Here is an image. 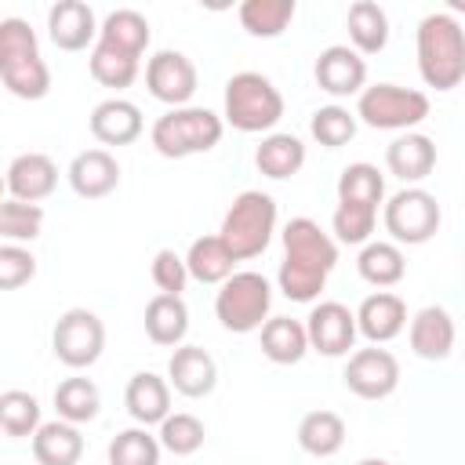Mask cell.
<instances>
[{
    "instance_id": "obj_32",
    "label": "cell",
    "mask_w": 465,
    "mask_h": 465,
    "mask_svg": "<svg viewBox=\"0 0 465 465\" xmlns=\"http://www.w3.org/2000/svg\"><path fill=\"white\" fill-rule=\"evenodd\" d=\"M385 196V178L378 174L374 163H349L338 178V203H356V207H374Z\"/></svg>"
},
{
    "instance_id": "obj_5",
    "label": "cell",
    "mask_w": 465,
    "mask_h": 465,
    "mask_svg": "<svg viewBox=\"0 0 465 465\" xmlns=\"http://www.w3.org/2000/svg\"><path fill=\"white\" fill-rule=\"evenodd\" d=\"M272 232H276V200L269 193L247 189L225 211L218 236L225 240V247L232 251L236 262H247V258H258L269 247Z\"/></svg>"
},
{
    "instance_id": "obj_39",
    "label": "cell",
    "mask_w": 465,
    "mask_h": 465,
    "mask_svg": "<svg viewBox=\"0 0 465 465\" xmlns=\"http://www.w3.org/2000/svg\"><path fill=\"white\" fill-rule=\"evenodd\" d=\"M40 225H44V207L40 203H25V200H11V196L0 203V236L7 243L40 236Z\"/></svg>"
},
{
    "instance_id": "obj_20",
    "label": "cell",
    "mask_w": 465,
    "mask_h": 465,
    "mask_svg": "<svg viewBox=\"0 0 465 465\" xmlns=\"http://www.w3.org/2000/svg\"><path fill=\"white\" fill-rule=\"evenodd\" d=\"M356 327L363 338H371L374 345L381 341H392L403 327H407V305L403 298L389 294V291H378L371 298H363L360 312H356Z\"/></svg>"
},
{
    "instance_id": "obj_23",
    "label": "cell",
    "mask_w": 465,
    "mask_h": 465,
    "mask_svg": "<svg viewBox=\"0 0 465 465\" xmlns=\"http://www.w3.org/2000/svg\"><path fill=\"white\" fill-rule=\"evenodd\" d=\"M385 167L400 182H421V178H429L432 167H436V145H432V138L411 134V131L400 134V138H392L389 149H385Z\"/></svg>"
},
{
    "instance_id": "obj_44",
    "label": "cell",
    "mask_w": 465,
    "mask_h": 465,
    "mask_svg": "<svg viewBox=\"0 0 465 465\" xmlns=\"http://www.w3.org/2000/svg\"><path fill=\"white\" fill-rule=\"evenodd\" d=\"M153 283L160 287V294H182L185 291V280H189V265L182 254H174L171 247L156 251L153 254Z\"/></svg>"
},
{
    "instance_id": "obj_22",
    "label": "cell",
    "mask_w": 465,
    "mask_h": 465,
    "mask_svg": "<svg viewBox=\"0 0 465 465\" xmlns=\"http://www.w3.org/2000/svg\"><path fill=\"white\" fill-rule=\"evenodd\" d=\"M124 407L134 421L142 425H160L167 414H171V385L160 378V374H134L124 389Z\"/></svg>"
},
{
    "instance_id": "obj_28",
    "label": "cell",
    "mask_w": 465,
    "mask_h": 465,
    "mask_svg": "<svg viewBox=\"0 0 465 465\" xmlns=\"http://www.w3.org/2000/svg\"><path fill=\"white\" fill-rule=\"evenodd\" d=\"M309 349V331L305 323L291 320V316H272L262 327V352L272 363H298Z\"/></svg>"
},
{
    "instance_id": "obj_36",
    "label": "cell",
    "mask_w": 465,
    "mask_h": 465,
    "mask_svg": "<svg viewBox=\"0 0 465 465\" xmlns=\"http://www.w3.org/2000/svg\"><path fill=\"white\" fill-rule=\"evenodd\" d=\"M54 407H58V418L62 421H91L98 414V389L91 378H65L58 389H54Z\"/></svg>"
},
{
    "instance_id": "obj_6",
    "label": "cell",
    "mask_w": 465,
    "mask_h": 465,
    "mask_svg": "<svg viewBox=\"0 0 465 465\" xmlns=\"http://www.w3.org/2000/svg\"><path fill=\"white\" fill-rule=\"evenodd\" d=\"M283 116V94L276 91V84L262 73H236L229 76L225 84V120L236 127V131H269L276 127Z\"/></svg>"
},
{
    "instance_id": "obj_33",
    "label": "cell",
    "mask_w": 465,
    "mask_h": 465,
    "mask_svg": "<svg viewBox=\"0 0 465 465\" xmlns=\"http://www.w3.org/2000/svg\"><path fill=\"white\" fill-rule=\"evenodd\" d=\"M294 18V0H243L240 4V25L251 36H280L287 22Z\"/></svg>"
},
{
    "instance_id": "obj_7",
    "label": "cell",
    "mask_w": 465,
    "mask_h": 465,
    "mask_svg": "<svg viewBox=\"0 0 465 465\" xmlns=\"http://www.w3.org/2000/svg\"><path fill=\"white\" fill-rule=\"evenodd\" d=\"M269 305H272V287L262 272H232L214 298V316L225 331L251 334L265 327Z\"/></svg>"
},
{
    "instance_id": "obj_42",
    "label": "cell",
    "mask_w": 465,
    "mask_h": 465,
    "mask_svg": "<svg viewBox=\"0 0 465 465\" xmlns=\"http://www.w3.org/2000/svg\"><path fill=\"white\" fill-rule=\"evenodd\" d=\"M374 222H378L374 207L338 203V211H334V236L341 243H367V236L374 232Z\"/></svg>"
},
{
    "instance_id": "obj_24",
    "label": "cell",
    "mask_w": 465,
    "mask_h": 465,
    "mask_svg": "<svg viewBox=\"0 0 465 465\" xmlns=\"http://www.w3.org/2000/svg\"><path fill=\"white\" fill-rule=\"evenodd\" d=\"M84 454V436L73 421H44L33 432L36 465H76Z\"/></svg>"
},
{
    "instance_id": "obj_35",
    "label": "cell",
    "mask_w": 465,
    "mask_h": 465,
    "mask_svg": "<svg viewBox=\"0 0 465 465\" xmlns=\"http://www.w3.org/2000/svg\"><path fill=\"white\" fill-rule=\"evenodd\" d=\"M138 62H142L138 54L98 40L94 51H91V76L98 84H105V87H131L134 76H138Z\"/></svg>"
},
{
    "instance_id": "obj_18",
    "label": "cell",
    "mask_w": 465,
    "mask_h": 465,
    "mask_svg": "<svg viewBox=\"0 0 465 465\" xmlns=\"http://www.w3.org/2000/svg\"><path fill=\"white\" fill-rule=\"evenodd\" d=\"M47 33H51L54 47H62V51H84L94 40V33H102V29L94 25V11L84 0H58L47 11Z\"/></svg>"
},
{
    "instance_id": "obj_9",
    "label": "cell",
    "mask_w": 465,
    "mask_h": 465,
    "mask_svg": "<svg viewBox=\"0 0 465 465\" xmlns=\"http://www.w3.org/2000/svg\"><path fill=\"white\" fill-rule=\"evenodd\" d=\"M51 349L65 367L84 371L102 356L105 327L91 309H65L51 331Z\"/></svg>"
},
{
    "instance_id": "obj_43",
    "label": "cell",
    "mask_w": 465,
    "mask_h": 465,
    "mask_svg": "<svg viewBox=\"0 0 465 465\" xmlns=\"http://www.w3.org/2000/svg\"><path fill=\"white\" fill-rule=\"evenodd\" d=\"M33 276H36V258L18 243H4L0 247V287L15 291V287L29 283Z\"/></svg>"
},
{
    "instance_id": "obj_29",
    "label": "cell",
    "mask_w": 465,
    "mask_h": 465,
    "mask_svg": "<svg viewBox=\"0 0 465 465\" xmlns=\"http://www.w3.org/2000/svg\"><path fill=\"white\" fill-rule=\"evenodd\" d=\"M349 40L360 54H378L389 44V18L374 0H356L349 7Z\"/></svg>"
},
{
    "instance_id": "obj_15",
    "label": "cell",
    "mask_w": 465,
    "mask_h": 465,
    "mask_svg": "<svg viewBox=\"0 0 465 465\" xmlns=\"http://www.w3.org/2000/svg\"><path fill=\"white\" fill-rule=\"evenodd\" d=\"M54 185H58V167L47 153H22L7 167V196L11 200L40 203L54 193Z\"/></svg>"
},
{
    "instance_id": "obj_25",
    "label": "cell",
    "mask_w": 465,
    "mask_h": 465,
    "mask_svg": "<svg viewBox=\"0 0 465 465\" xmlns=\"http://www.w3.org/2000/svg\"><path fill=\"white\" fill-rule=\"evenodd\" d=\"M189 331V309L182 294H156L145 305V334L153 345H178Z\"/></svg>"
},
{
    "instance_id": "obj_2",
    "label": "cell",
    "mask_w": 465,
    "mask_h": 465,
    "mask_svg": "<svg viewBox=\"0 0 465 465\" xmlns=\"http://www.w3.org/2000/svg\"><path fill=\"white\" fill-rule=\"evenodd\" d=\"M418 73L436 91L465 80V29L450 15H425L418 25Z\"/></svg>"
},
{
    "instance_id": "obj_3",
    "label": "cell",
    "mask_w": 465,
    "mask_h": 465,
    "mask_svg": "<svg viewBox=\"0 0 465 465\" xmlns=\"http://www.w3.org/2000/svg\"><path fill=\"white\" fill-rule=\"evenodd\" d=\"M0 76L15 98L36 102L51 91V73L36 51V33L22 18L0 22Z\"/></svg>"
},
{
    "instance_id": "obj_34",
    "label": "cell",
    "mask_w": 465,
    "mask_h": 465,
    "mask_svg": "<svg viewBox=\"0 0 465 465\" xmlns=\"http://www.w3.org/2000/svg\"><path fill=\"white\" fill-rule=\"evenodd\" d=\"M98 40H102V44H113V47H120V51H131V54L142 58V51H145V44H149V22H145V15H138V11H131V7H120V11H113V15L102 22Z\"/></svg>"
},
{
    "instance_id": "obj_27",
    "label": "cell",
    "mask_w": 465,
    "mask_h": 465,
    "mask_svg": "<svg viewBox=\"0 0 465 465\" xmlns=\"http://www.w3.org/2000/svg\"><path fill=\"white\" fill-rule=\"evenodd\" d=\"M185 265H189V276L200 280V283H225L232 276V251L225 247L222 236H200L193 240L189 254H185Z\"/></svg>"
},
{
    "instance_id": "obj_40",
    "label": "cell",
    "mask_w": 465,
    "mask_h": 465,
    "mask_svg": "<svg viewBox=\"0 0 465 465\" xmlns=\"http://www.w3.org/2000/svg\"><path fill=\"white\" fill-rule=\"evenodd\" d=\"M203 436H207V429L196 414H167L160 421V447H167L178 458L196 454L203 447Z\"/></svg>"
},
{
    "instance_id": "obj_8",
    "label": "cell",
    "mask_w": 465,
    "mask_h": 465,
    "mask_svg": "<svg viewBox=\"0 0 465 465\" xmlns=\"http://www.w3.org/2000/svg\"><path fill=\"white\" fill-rule=\"evenodd\" d=\"M356 116L378 131H407L429 116V98L400 84H374L363 87L356 102Z\"/></svg>"
},
{
    "instance_id": "obj_16",
    "label": "cell",
    "mask_w": 465,
    "mask_h": 465,
    "mask_svg": "<svg viewBox=\"0 0 465 465\" xmlns=\"http://www.w3.org/2000/svg\"><path fill=\"white\" fill-rule=\"evenodd\" d=\"M69 185L84 200H102L120 185V163L105 149H84L69 163Z\"/></svg>"
},
{
    "instance_id": "obj_26",
    "label": "cell",
    "mask_w": 465,
    "mask_h": 465,
    "mask_svg": "<svg viewBox=\"0 0 465 465\" xmlns=\"http://www.w3.org/2000/svg\"><path fill=\"white\" fill-rule=\"evenodd\" d=\"M345 443V421L334 411H309L298 421V447L312 458H331Z\"/></svg>"
},
{
    "instance_id": "obj_19",
    "label": "cell",
    "mask_w": 465,
    "mask_h": 465,
    "mask_svg": "<svg viewBox=\"0 0 465 465\" xmlns=\"http://www.w3.org/2000/svg\"><path fill=\"white\" fill-rule=\"evenodd\" d=\"M91 134L102 145H131L142 134V113L127 98H105L91 109Z\"/></svg>"
},
{
    "instance_id": "obj_45",
    "label": "cell",
    "mask_w": 465,
    "mask_h": 465,
    "mask_svg": "<svg viewBox=\"0 0 465 465\" xmlns=\"http://www.w3.org/2000/svg\"><path fill=\"white\" fill-rule=\"evenodd\" d=\"M356 465H389L385 458H363V461H356Z\"/></svg>"
},
{
    "instance_id": "obj_30",
    "label": "cell",
    "mask_w": 465,
    "mask_h": 465,
    "mask_svg": "<svg viewBox=\"0 0 465 465\" xmlns=\"http://www.w3.org/2000/svg\"><path fill=\"white\" fill-rule=\"evenodd\" d=\"M254 163L269 178H291L305 163V145L294 134H269V138H262V145L254 153Z\"/></svg>"
},
{
    "instance_id": "obj_14",
    "label": "cell",
    "mask_w": 465,
    "mask_h": 465,
    "mask_svg": "<svg viewBox=\"0 0 465 465\" xmlns=\"http://www.w3.org/2000/svg\"><path fill=\"white\" fill-rule=\"evenodd\" d=\"M316 84L334 94V98H345V94H363V80H367V62L360 58V51L345 47V44H334L327 51H320L316 58Z\"/></svg>"
},
{
    "instance_id": "obj_21",
    "label": "cell",
    "mask_w": 465,
    "mask_h": 465,
    "mask_svg": "<svg viewBox=\"0 0 465 465\" xmlns=\"http://www.w3.org/2000/svg\"><path fill=\"white\" fill-rule=\"evenodd\" d=\"M411 349L421 360H443L454 349V320L440 305H425L411 320Z\"/></svg>"
},
{
    "instance_id": "obj_31",
    "label": "cell",
    "mask_w": 465,
    "mask_h": 465,
    "mask_svg": "<svg viewBox=\"0 0 465 465\" xmlns=\"http://www.w3.org/2000/svg\"><path fill=\"white\" fill-rule=\"evenodd\" d=\"M356 269H360V276H363L367 283H374V287H392V283L403 280L407 262H403V251H400L396 243L374 240V243H367V247L360 251Z\"/></svg>"
},
{
    "instance_id": "obj_4",
    "label": "cell",
    "mask_w": 465,
    "mask_h": 465,
    "mask_svg": "<svg viewBox=\"0 0 465 465\" xmlns=\"http://www.w3.org/2000/svg\"><path fill=\"white\" fill-rule=\"evenodd\" d=\"M222 116L211 113V109H200V105H182V109H171L163 113L149 138H153V149L167 160H182V156H196V153H207L222 142Z\"/></svg>"
},
{
    "instance_id": "obj_17",
    "label": "cell",
    "mask_w": 465,
    "mask_h": 465,
    "mask_svg": "<svg viewBox=\"0 0 465 465\" xmlns=\"http://www.w3.org/2000/svg\"><path fill=\"white\" fill-rule=\"evenodd\" d=\"M167 378H171L174 392H182V396H189V400H200V396H207V392L214 389L218 367H214V360H211L207 349H200V345H182V349L171 352Z\"/></svg>"
},
{
    "instance_id": "obj_13",
    "label": "cell",
    "mask_w": 465,
    "mask_h": 465,
    "mask_svg": "<svg viewBox=\"0 0 465 465\" xmlns=\"http://www.w3.org/2000/svg\"><path fill=\"white\" fill-rule=\"evenodd\" d=\"M305 331H309V345L323 356H345L356 341V312H349L341 302H320L309 320H305Z\"/></svg>"
},
{
    "instance_id": "obj_38",
    "label": "cell",
    "mask_w": 465,
    "mask_h": 465,
    "mask_svg": "<svg viewBox=\"0 0 465 465\" xmlns=\"http://www.w3.org/2000/svg\"><path fill=\"white\" fill-rule=\"evenodd\" d=\"M0 429L7 436H33L40 429V403L22 389H7L0 396Z\"/></svg>"
},
{
    "instance_id": "obj_41",
    "label": "cell",
    "mask_w": 465,
    "mask_h": 465,
    "mask_svg": "<svg viewBox=\"0 0 465 465\" xmlns=\"http://www.w3.org/2000/svg\"><path fill=\"white\" fill-rule=\"evenodd\" d=\"M309 131H312V138H316L320 145L338 149V145H345V142L356 134V116H352L349 109H341V105H323V109L312 113Z\"/></svg>"
},
{
    "instance_id": "obj_1",
    "label": "cell",
    "mask_w": 465,
    "mask_h": 465,
    "mask_svg": "<svg viewBox=\"0 0 465 465\" xmlns=\"http://www.w3.org/2000/svg\"><path fill=\"white\" fill-rule=\"evenodd\" d=\"M338 262V243L312 222V218H291L283 229V262H280V291L291 302H312L327 272Z\"/></svg>"
},
{
    "instance_id": "obj_12",
    "label": "cell",
    "mask_w": 465,
    "mask_h": 465,
    "mask_svg": "<svg viewBox=\"0 0 465 465\" xmlns=\"http://www.w3.org/2000/svg\"><path fill=\"white\" fill-rule=\"evenodd\" d=\"M145 87L153 98L182 109L196 94V65L182 51H156L145 65Z\"/></svg>"
},
{
    "instance_id": "obj_10",
    "label": "cell",
    "mask_w": 465,
    "mask_h": 465,
    "mask_svg": "<svg viewBox=\"0 0 465 465\" xmlns=\"http://www.w3.org/2000/svg\"><path fill=\"white\" fill-rule=\"evenodd\" d=\"M385 229L396 243H425L440 229V203L425 189H400L385 203Z\"/></svg>"
},
{
    "instance_id": "obj_37",
    "label": "cell",
    "mask_w": 465,
    "mask_h": 465,
    "mask_svg": "<svg viewBox=\"0 0 465 465\" xmlns=\"http://www.w3.org/2000/svg\"><path fill=\"white\" fill-rule=\"evenodd\" d=\"M109 465H160V436L145 429H124L109 443Z\"/></svg>"
},
{
    "instance_id": "obj_11",
    "label": "cell",
    "mask_w": 465,
    "mask_h": 465,
    "mask_svg": "<svg viewBox=\"0 0 465 465\" xmlns=\"http://www.w3.org/2000/svg\"><path fill=\"white\" fill-rule=\"evenodd\" d=\"M345 385L360 400H385L400 385V363L389 349H360L345 363Z\"/></svg>"
}]
</instances>
